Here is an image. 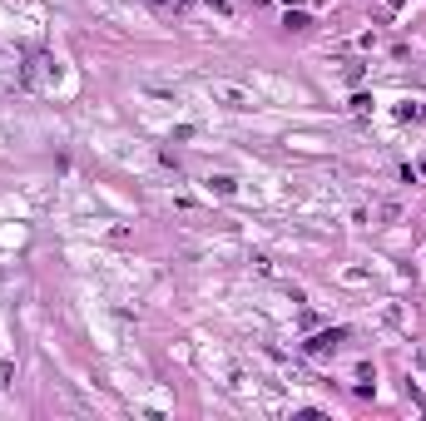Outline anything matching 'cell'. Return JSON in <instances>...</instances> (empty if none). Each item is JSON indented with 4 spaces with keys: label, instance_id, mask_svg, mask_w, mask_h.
Instances as JSON below:
<instances>
[{
    "label": "cell",
    "instance_id": "cell-1",
    "mask_svg": "<svg viewBox=\"0 0 426 421\" xmlns=\"http://www.w3.org/2000/svg\"><path fill=\"white\" fill-rule=\"evenodd\" d=\"M208 99H218V104H228V110H253V99L248 90H233V84H208Z\"/></svg>",
    "mask_w": 426,
    "mask_h": 421
},
{
    "label": "cell",
    "instance_id": "cell-2",
    "mask_svg": "<svg viewBox=\"0 0 426 421\" xmlns=\"http://www.w3.org/2000/svg\"><path fill=\"white\" fill-rule=\"evenodd\" d=\"M342 337H347L342 327H332V332H317V337H308V352H312V357H332L337 347H342Z\"/></svg>",
    "mask_w": 426,
    "mask_h": 421
},
{
    "label": "cell",
    "instance_id": "cell-3",
    "mask_svg": "<svg viewBox=\"0 0 426 421\" xmlns=\"http://www.w3.org/2000/svg\"><path fill=\"white\" fill-rule=\"evenodd\" d=\"M283 25H288V30H312V15H308V10H288Z\"/></svg>",
    "mask_w": 426,
    "mask_h": 421
},
{
    "label": "cell",
    "instance_id": "cell-4",
    "mask_svg": "<svg viewBox=\"0 0 426 421\" xmlns=\"http://www.w3.org/2000/svg\"><path fill=\"white\" fill-rule=\"evenodd\" d=\"M208 188H213V194H233V188H238V183H233L228 174H213V179H208Z\"/></svg>",
    "mask_w": 426,
    "mask_h": 421
},
{
    "label": "cell",
    "instance_id": "cell-5",
    "mask_svg": "<svg viewBox=\"0 0 426 421\" xmlns=\"http://www.w3.org/2000/svg\"><path fill=\"white\" fill-rule=\"evenodd\" d=\"M283 5H288V10H297V5H303V0H283Z\"/></svg>",
    "mask_w": 426,
    "mask_h": 421
},
{
    "label": "cell",
    "instance_id": "cell-6",
    "mask_svg": "<svg viewBox=\"0 0 426 421\" xmlns=\"http://www.w3.org/2000/svg\"><path fill=\"white\" fill-rule=\"evenodd\" d=\"M392 5H407V0H392Z\"/></svg>",
    "mask_w": 426,
    "mask_h": 421
},
{
    "label": "cell",
    "instance_id": "cell-7",
    "mask_svg": "<svg viewBox=\"0 0 426 421\" xmlns=\"http://www.w3.org/2000/svg\"><path fill=\"white\" fill-rule=\"evenodd\" d=\"M421 174H426V159H421Z\"/></svg>",
    "mask_w": 426,
    "mask_h": 421
}]
</instances>
